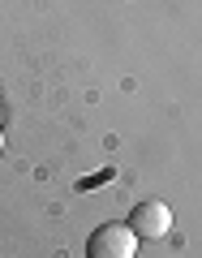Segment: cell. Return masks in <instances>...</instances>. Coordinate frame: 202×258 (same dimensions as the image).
Listing matches in <instances>:
<instances>
[{"instance_id": "6da1fadb", "label": "cell", "mask_w": 202, "mask_h": 258, "mask_svg": "<svg viewBox=\"0 0 202 258\" xmlns=\"http://www.w3.org/2000/svg\"><path fill=\"white\" fill-rule=\"evenodd\" d=\"M138 254V232L129 224H103L86 241V258H133Z\"/></svg>"}, {"instance_id": "7a4b0ae2", "label": "cell", "mask_w": 202, "mask_h": 258, "mask_svg": "<svg viewBox=\"0 0 202 258\" xmlns=\"http://www.w3.org/2000/svg\"><path fill=\"white\" fill-rule=\"evenodd\" d=\"M129 228L138 232V241H159V237H168V232H172V207L159 203V198H147V203L133 207Z\"/></svg>"}, {"instance_id": "3957f363", "label": "cell", "mask_w": 202, "mask_h": 258, "mask_svg": "<svg viewBox=\"0 0 202 258\" xmlns=\"http://www.w3.org/2000/svg\"><path fill=\"white\" fill-rule=\"evenodd\" d=\"M0 147H5V138H0Z\"/></svg>"}]
</instances>
